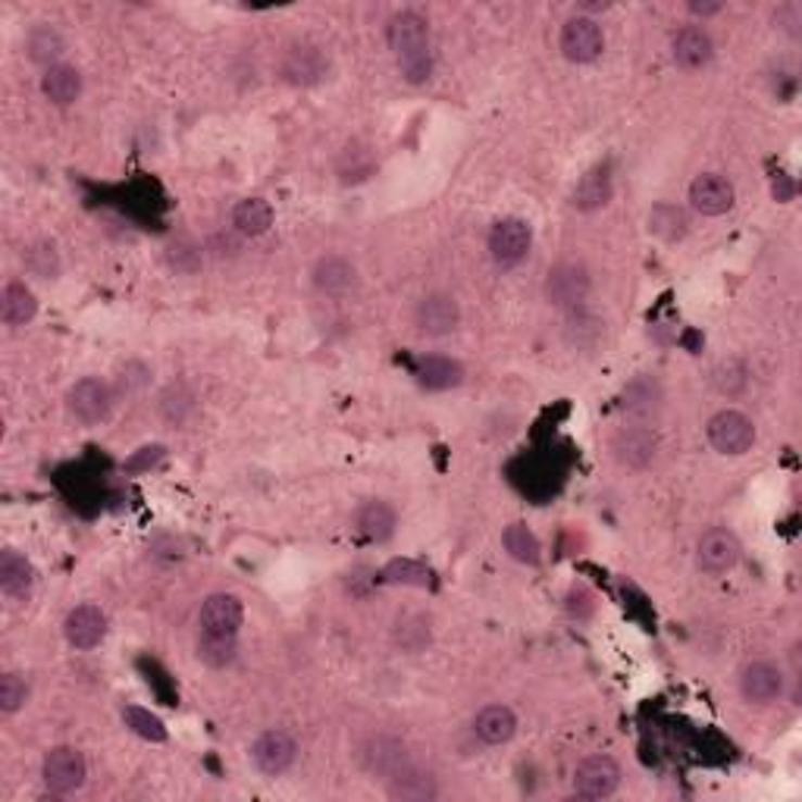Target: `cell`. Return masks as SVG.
<instances>
[{
    "instance_id": "6da1fadb",
    "label": "cell",
    "mask_w": 802,
    "mask_h": 802,
    "mask_svg": "<svg viewBox=\"0 0 802 802\" xmlns=\"http://www.w3.org/2000/svg\"><path fill=\"white\" fill-rule=\"evenodd\" d=\"M386 44L395 54L398 73L408 85H427L433 79L436 56L430 48V23L417 10H402L389 20Z\"/></svg>"
},
{
    "instance_id": "7a4b0ae2",
    "label": "cell",
    "mask_w": 802,
    "mask_h": 802,
    "mask_svg": "<svg viewBox=\"0 0 802 802\" xmlns=\"http://www.w3.org/2000/svg\"><path fill=\"white\" fill-rule=\"evenodd\" d=\"M88 777V765L85 755L76 747H54L48 749L44 762H41V780L54 797H66L76 793Z\"/></svg>"
},
{
    "instance_id": "3957f363",
    "label": "cell",
    "mask_w": 802,
    "mask_h": 802,
    "mask_svg": "<svg viewBox=\"0 0 802 802\" xmlns=\"http://www.w3.org/2000/svg\"><path fill=\"white\" fill-rule=\"evenodd\" d=\"M558 48H561L564 60H571V63H593L606 51V31L593 16L577 13V16L564 20L561 35H558Z\"/></svg>"
},
{
    "instance_id": "277c9868",
    "label": "cell",
    "mask_w": 802,
    "mask_h": 802,
    "mask_svg": "<svg viewBox=\"0 0 802 802\" xmlns=\"http://www.w3.org/2000/svg\"><path fill=\"white\" fill-rule=\"evenodd\" d=\"M245 621V606L239 596L232 593H214L201 602L198 611V627H201V637H222L235 639L239 637V627Z\"/></svg>"
},
{
    "instance_id": "5b68a950",
    "label": "cell",
    "mask_w": 802,
    "mask_h": 802,
    "mask_svg": "<svg viewBox=\"0 0 802 802\" xmlns=\"http://www.w3.org/2000/svg\"><path fill=\"white\" fill-rule=\"evenodd\" d=\"M705 436H709L712 448L721 451V455H747L752 443H755V423L743 411L727 408V411H718L709 420Z\"/></svg>"
},
{
    "instance_id": "8992f818",
    "label": "cell",
    "mask_w": 802,
    "mask_h": 802,
    "mask_svg": "<svg viewBox=\"0 0 802 802\" xmlns=\"http://www.w3.org/2000/svg\"><path fill=\"white\" fill-rule=\"evenodd\" d=\"M66 408L76 417L82 427H94L101 420H107L113 408V389L98 380V377H85L79 383H73L66 392Z\"/></svg>"
},
{
    "instance_id": "52a82bcc",
    "label": "cell",
    "mask_w": 802,
    "mask_h": 802,
    "mask_svg": "<svg viewBox=\"0 0 802 802\" xmlns=\"http://www.w3.org/2000/svg\"><path fill=\"white\" fill-rule=\"evenodd\" d=\"M611 458L627 468V471H642L659 458V436L652 427H624L611 436Z\"/></svg>"
},
{
    "instance_id": "ba28073f",
    "label": "cell",
    "mask_w": 802,
    "mask_h": 802,
    "mask_svg": "<svg viewBox=\"0 0 802 802\" xmlns=\"http://www.w3.org/2000/svg\"><path fill=\"white\" fill-rule=\"evenodd\" d=\"M621 787V765L609 755H589L574 772V793L581 800H609Z\"/></svg>"
},
{
    "instance_id": "9c48e42d",
    "label": "cell",
    "mask_w": 802,
    "mask_h": 802,
    "mask_svg": "<svg viewBox=\"0 0 802 802\" xmlns=\"http://www.w3.org/2000/svg\"><path fill=\"white\" fill-rule=\"evenodd\" d=\"M298 759V743L292 734L285 730H264L254 743H251V762L260 775L279 777L285 775Z\"/></svg>"
},
{
    "instance_id": "30bf717a",
    "label": "cell",
    "mask_w": 802,
    "mask_h": 802,
    "mask_svg": "<svg viewBox=\"0 0 802 802\" xmlns=\"http://www.w3.org/2000/svg\"><path fill=\"white\" fill-rule=\"evenodd\" d=\"M533 229L521 217H505L489 229V254L498 267H518L530 254Z\"/></svg>"
},
{
    "instance_id": "8fae6325",
    "label": "cell",
    "mask_w": 802,
    "mask_h": 802,
    "mask_svg": "<svg viewBox=\"0 0 802 802\" xmlns=\"http://www.w3.org/2000/svg\"><path fill=\"white\" fill-rule=\"evenodd\" d=\"M461 323V307L451 295L445 292H433V295H423L415 307V327L420 335H430V339H443L448 332L458 330Z\"/></svg>"
},
{
    "instance_id": "7c38bea8",
    "label": "cell",
    "mask_w": 802,
    "mask_h": 802,
    "mask_svg": "<svg viewBox=\"0 0 802 802\" xmlns=\"http://www.w3.org/2000/svg\"><path fill=\"white\" fill-rule=\"evenodd\" d=\"M740 555H743V549H740V539H737L730 530L715 526V530H709V533H702V536H699V546H696V564H699V571H705V574H724V571L737 568Z\"/></svg>"
},
{
    "instance_id": "4fadbf2b",
    "label": "cell",
    "mask_w": 802,
    "mask_h": 802,
    "mask_svg": "<svg viewBox=\"0 0 802 802\" xmlns=\"http://www.w3.org/2000/svg\"><path fill=\"white\" fill-rule=\"evenodd\" d=\"M586 295H589V270L583 264L568 260V264H558V267L549 270V277H546V298H549V305L574 310V307H581Z\"/></svg>"
},
{
    "instance_id": "5bb4252c",
    "label": "cell",
    "mask_w": 802,
    "mask_h": 802,
    "mask_svg": "<svg viewBox=\"0 0 802 802\" xmlns=\"http://www.w3.org/2000/svg\"><path fill=\"white\" fill-rule=\"evenodd\" d=\"M63 637L73 649L88 652L94 646H101L107 637V614L98 609V606H76V609L66 614L63 621Z\"/></svg>"
},
{
    "instance_id": "9a60e30c",
    "label": "cell",
    "mask_w": 802,
    "mask_h": 802,
    "mask_svg": "<svg viewBox=\"0 0 802 802\" xmlns=\"http://www.w3.org/2000/svg\"><path fill=\"white\" fill-rule=\"evenodd\" d=\"M740 696L749 705H768L784 696V671L775 662H749L740 671Z\"/></svg>"
},
{
    "instance_id": "2e32d148",
    "label": "cell",
    "mask_w": 802,
    "mask_h": 802,
    "mask_svg": "<svg viewBox=\"0 0 802 802\" xmlns=\"http://www.w3.org/2000/svg\"><path fill=\"white\" fill-rule=\"evenodd\" d=\"M734 201H737L734 186L724 176H718V173H702V176L692 179L690 204L692 211H699L702 217H721V214H727L734 207Z\"/></svg>"
},
{
    "instance_id": "e0dca14e",
    "label": "cell",
    "mask_w": 802,
    "mask_h": 802,
    "mask_svg": "<svg viewBox=\"0 0 802 802\" xmlns=\"http://www.w3.org/2000/svg\"><path fill=\"white\" fill-rule=\"evenodd\" d=\"M330 73V60L317 44H292L282 56V79L292 85H314Z\"/></svg>"
},
{
    "instance_id": "ac0fdd59",
    "label": "cell",
    "mask_w": 802,
    "mask_h": 802,
    "mask_svg": "<svg viewBox=\"0 0 802 802\" xmlns=\"http://www.w3.org/2000/svg\"><path fill=\"white\" fill-rule=\"evenodd\" d=\"M664 408V392L659 386L655 377H637L631 380L624 392H621V411L637 420V423H649L662 415Z\"/></svg>"
},
{
    "instance_id": "d6986e66",
    "label": "cell",
    "mask_w": 802,
    "mask_h": 802,
    "mask_svg": "<svg viewBox=\"0 0 802 802\" xmlns=\"http://www.w3.org/2000/svg\"><path fill=\"white\" fill-rule=\"evenodd\" d=\"M0 589L10 602L23 606L31 599L35 589V568L26 555L16 549H3L0 552Z\"/></svg>"
},
{
    "instance_id": "ffe728a7",
    "label": "cell",
    "mask_w": 802,
    "mask_h": 802,
    "mask_svg": "<svg viewBox=\"0 0 802 802\" xmlns=\"http://www.w3.org/2000/svg\"><path fill=\"white\" fill-rule=\"evenodd\" d=\"M358 285V270L348 257L342 254H327L317 260L314 267V289L320 295H330V298H342L348 295L352 289Z\"/></svg>"
},
{
    "instance_id": "44dd1931",
    "label": "cell",
    "mask_w": 802,
    "mask_h": 802,
    "mask_svg": "<svg viewBox=\"0 0 802 802\" xmlns=\"http://www.w3.org/2000/svg\"><path fill=\"white\" fill-rule=\"evenodd\" d=\"M671 54L677 60V66H684V69H702V66H709L712 56H715L712 35L699 26L680 28V31L674 35V41H671Z\"/></svg>"
},
{
    "instance_id": "7402d4cb",
    "label": "cell",
    "mask_w": 802,
    "mask_h": 802,
    "mask_svg": "<svg viewBox=\"0 0 802 802\" xmlns=\"http://www.w3.org/2000/svg\"><path fill=\"white\" fill-rule=\"evenodd\" d=\"M360 762L370 775L377 777H392L395 772H402L408 765V755H405V743L395 740V737H373L367 740V747L360 749Z\"/></svg>"
},
{
    "instance_id": "603a6c76",
    "label": "cell",
    "mask_w": 802,
    "mask_h": 802,
    "mask_svg": "<svg viewBox=\"0 0 802 802\" xmlns=\"http://www.w3.org/2000/svg\"><path fill=\"white\" fill-rule=\"evenodd\" d=\"M415 377L423 389L445 392V389H455L464 383V364L448 358V355H427V358L417 360Z\"/></svg>"
},
{
    "instance_id": "cb8c5ba5",
    "label": "cell",
    "mask_w": 802,
    "mask_h": 802,
    "mask_svg": "<svg viewBox=\"0 0 802 802\" xmlns=\"http://www.w3.org/2000/svg\"><path fill=\"white\" fill-rule=\"evenodd\" d=\"M386 793L389 800L395 802H430L440 797V787H436V777L433 775L405 765L402 772H395V775L389 777Z\"/></svg>"
},
{
    "instance_id": "d4e9b609",
    "label": "cell",
    "mask_w": 802,
    "mask_h": 802,
    "mask_svg": "<svg viewBox=\"0 0 802 802\" xmlns=\"http://www.w3.org/2000/svg\"><path fill=\"white\" fill-rule=\"evenodd\" d=\"M473 734L486 747H501V743H508L518 734V715L508 705H486L473 718Z\"/></svg>"
},
{
    "instance_id": "484cf974",
    "label": "cell",
    "mask_w": 802,
    "mask_h": 802,
    "mask_svg": "<svg viewBox=\"0 0 802 802\" xmlns=\"http://www.w3.org/2000/svg\"><path fill=\"white\" fill-rule=\"evenodd\" d=\"M41 91H44V98H48L51 104H56V107H69V104H76L79 94H82V76H79L76 66L56 63L51 69H44V76H41Z\"/></svg>"
},
{
    "instance_id": "4316f807",
    "label": "cell",
    "mask_w": 802,
    "mask_h": 802,
    "mask_svg": "<svg viewBox=\"0 0 802 802\" xmlns=\"http://www.w3.org/2000/svg\"><path fill=\"white\" fill-rule=\"evenodd\" d=\"M35 314H38V302H35V292L26 282H20V279L7 282L0 292V320L7 327H26L35 320Z\"/></svg>"
},
{
    "instance_id": "83f0119b",
    "label": "cell",
    "mask_w": 802,
    "mask_h": 802,
    "mask_svg": "<svg viewBox=\"0 0 802 802\" xmlns=\"http://www.w3.org/2000/svg\"><path fill=\"white\" fill-rule=\"evenodd\" d=\"M611 192H614V186H611L609 166H593L577 182V189L571 194V204L583 214H593V211H602L609 204Z\"/></svg>"
},
{
    "instance_id": "f1b7e54d",
    "label": "cell",
    "mask_w": 802,
    "mask_h": 802,
    "mask_svg": "<svg viewBox=\"0 0 802 802\" xmlns=\"http://www.w3.org/2000/svg\"><path fill=\"white\" fill-rule=\"evenodd\" d=\"M355 524H358L360 536H367L370 543H386V539H392V533H395L398 518H395V508L389 501L370 498V501H364L358 508Z\"/></svg>"
},
{
    "instance_id": "f546056e",
    "label": "cell",
    "mask_w": 802,
    "mask_h": 802,
    "mask_svg": "<svg viewBox=\"0 0 802 802\" xmlns=\"http://www.w3.org/2000/svg\"><path fill=\"white\" fill-rule=\"evenodd\" d=\"M273 226V207L264 198H245L232 207V229L245 239H257Z\"/></svg>"
},
{
    "instance_id": "4dcf8cb0",
    "label": "cell",
    "mask_w": 802,
    "mask_h": 802,
    "mask_svg": "<svg viewBox=\"0 0 802 802\" xmlns=\"http://www.w3.org/2000/svg\"><path fill=\"white\" fill-rule=\"evenodd\" d=\"M26 51L31 63L51 69V66H56V60L63 56V51H66V41H63V35L51 23H41V26H35L28 31Z\"/></svg>"
},
{
    "instance_id": "1f68e13d",
    "label": "cell",
    "mask_w": 802,
    "mask_h": 802,
    "mask_svg": "<svg viewBox=\"0 0 802 802\" xmlns=\"http://www.w3.org/2000/svg\"><path fill=\"white\" fill-rule=\"evenodd\" d=\"M690 229V220H687V211L677 207V204H667V201H659L652 211H649V232L659 235L662 242H677L684 239Z\"/></svg>"
},
{
    "instance_id": "d6a6232c",
    "label": "cell",
    "mask_w": 802,
    "mask_h": 802,
    "mask_svg": "<svg viewBox=\"0 0 802 802\" xmlns=\"http://www.w3.org/2000/svg\"><path fill=\"white\" fill-rule=\"evenodd\" d=\"M501 543H505V552L511 555L514 561H521V564H539V558H543V546H539L536 533L526 524H521V521L505 526Z\"/></svg>"
},
{
    "instance_id": "836d02e7",
    "label": "cell",
    "mask_w": 802,
    "mask_h": 802,
    "mask_svg": "<svg viewBox=\"0 0 802 802\" xmlns=\"http://www.w3.org/2000/svg\"><path fill=\"white\" fill-rule=\"evenodd\" d=\"M602 320L599 317H593V314H586V310H571V317H568V323H564V339H568V345L571 348H581V352H589V348H596L599 342H602Z\"/></svg>"
},
{
    "instance_id": "e575fe53",
    "label": "cell",
    "mask_w": 802,
    "mask_h": 802,
    "mask_svg": "<svg viewBox=\"0 0 802 802\" xmlns=\"http://www.w3.org/2000/svg\"><path fill=\"white\" fill-rule=\"evenodd\" d=\"M373 169H377V161H373L370 148H364V144H348V148L339 154V161H335V173H339V179H342L345 186L370 179Z\"/></svg>"
},
{
    "instance_id": "d590c367",
    "label": "cell",
    "mask_w": 802,
    "mask_h": 802,
    "mask_svg": "<svg viewBox=\"0 0 802 802\" xmlns=\"http://www.w3.org/2000/svg\"><path fill=\"white\" fill-rule=\"evenodd\" d=\"M194 411V395L189 389L182 386V383H173V386H166L161 392V398H157V415L164 417L166 423H173V427H182Z\"/></svg>"
},
{
    "instance_id": "8d00e7d4",
    "label": "cell",
    "mask_w": 802,
    "mask_h": 802,
    "mask_svg": "<svg viewBox=\"0 0 802 802\" xmlns=\"http://www.w3.org/2000/svg\"><path fill=\"white\" fill-rule=\"evenodd\" d=\"M23 267L31 277L56 279L60 277V254L51 242H31L23 249Z\"/></svg>"
},
{
    "instance_id": "74e56055",
    "label": "cell",
    "mask_w": 802,
    "mask_h": 802,
    "mask_svg": "<svg viewBox=\"0 0 802 802\" xmlns=\"http://www.w3.org/2000/svg\"><path fill=\"white\" fill-rule=\"evenodd\" d=\"M712 386L718 389L721 395L734 398V395H743L749 386V370L743 360L727 358L721 360L718 367L712 370Z\"/></svg>"
},
{
    "instance_id": "f35d334b",
    "label": "cell",
    "mask_w": 802,
    "mask_h": 802,
    "mask_svg": "<svg viewBox=\"0 0 802 802\" xmlns=\"http://www.w3.org/2000/svg\"><path fill=\"white\" fill-rule=\"evenodd\" d=\"M123 721L132 734H139L141 740L148 743H166V727L164 721L157 718L151 709H141V705H126L123 709Z\"/></svg>"
},
{
    "instance_id": "ab89813d",
    "label": "cell",
    "mask_w": 802,
    "mask_h": 802,
    "mask_svg": "<svg viewBox=\"0 0 802 802\" xmlns=\"http://www.w3.org/2000/svg\"><path fill=\"white\" fill-rule=\"evenodd\" d=\"M235 652H239V637L222 639V637H198V659L211 667H226V664L235 662Z\"/></svg>"
},
{
    "instance_id": "60d3db41",
    "label": "cell",
    "mask_w": 802,
    "mask_h": 802,
    "mask_svg": "<svg viewBox=\"0 0 802 802\" xmlns=\"http://www.w3.org/2000/svg\"><path fill=\"white\" fill-rule=\"evenodd\" d=\"M28 699V684L23 680V674L16 671H7L0 677V712L3 715H16Z\"/></svg>"
},
{
    "instance_id": "b9f144b4",
    "label": "cell",
    "mask_w": 802,
    "mask_h": 802,
    "mask_svg": "<svg viewBox=\"0 0 802 802\" xmlns=\"http://www.w3.org/2000/svg\"><path fill=\"white\" fill-rule=\"evenodd\" d=\"M386 583H405V586H427L430 583V571L423 564H417L411 558H395L383 571Z\"/></svg>"
},
{
    "instance_id": "7bdbcfd3",
    "label": "cell",
    "mask_w": 802,
    "mask_h": 802,
    "mask_svg": "<svg viewBox=\"0 0 802 802\" xmlns=\"http://www.w3.org/2000/svg\"><path fill=\"white\" fill-rule=\"evenodd\" d=\"M395 642H398L405 652H420V649L430 642V621H423V618H408V621H402L398 631H395Z\"/></svg>"
},
{
    "instance_id": "ee69618b",
    "label": "cell",
    "mask_w": 802,
    "mask_h": 802,
    "mask_svg": "<svg viewBox=\"0 0 802 802\" xmlns=\"http://www.w3.org/2000/svg\"><path fill=\"white\" fill-rule=\"evenodd\" d=\"M166 257H169V264H173L176 270L192 273L194 267L201 264V249L194 245L192 239H173L169 249H166Z\"/></svg>"
},
{
    "instance_id": "f6af8a7d",
    "label": "cell",
    "mask_w": 802,
    "mask_h": 802,
    "mask_svg": "<svg viewBox=\"0 0 802 802\" xmlns=\"http://www.w3.org/2000/svg\"><path fill=\"white\" fill-rule=\"evenodd\" d=\"M164 455H166L164 445H144V448H139V451L126 461V471H132V473L148 471V468H154Z\"/></svg>"
},
{
    "instance_id": "bcb514c9",
    "label": "cell",
    "mask_w": 802,
    "mask_h": 802,
    "mask_svg": "<svg viewBox=\"0 0 802 802\" xmlns=\"http://www.w3.org/2000/svg\"><path fill=\"white\" fill-rule=\"evenodd\" d=\"M772 194H775V201L787 204V201H790V198L797 194V186H793V179H790L787 173H777L775 182H772Z\"/></svg>"
},
{
    "instance_id": "7dc6e473",
    "label": "cell",
    "mask_w": 802,
    "mask_h": 802,
    "mask_svg": "<svg viewBox=\"0 0 802 802\" xmlns=\"http://www.w3.org/2000/svg\"><path fill=\"white\" fill-rule=\"evenodd\" d=\"M687 10H690L692 16H702V20H705V16L721 13V3H712V0H702V3H699V0H692V3H687Z\"/></svg>"
}]
</instances>
